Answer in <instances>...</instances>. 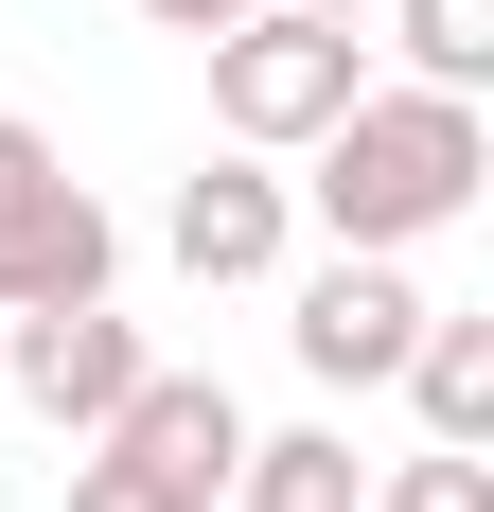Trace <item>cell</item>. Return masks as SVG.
Masks as SVG:
<instances>
[{"mask_svg": "<svg viewBox=\"0 0 494 512\" xmlns=\"http://www.w3.org/2000/svg\"><path fill=\"white\" fill-rule=\"evenodd\" d=\"M106 283H124L106 195L53 159V124H18V106H0V318H36V301H106Z\"/></svg>", "mask_w": 494, "mask_h": 512, "instance_id": "cell-3", "label": "cell"}, {"mask_svg": "<svg viewBox=\"0 0 494 512\" xmlns=\"http://www.w3.org/2000/svg\"><path fill=\"white\" fill-rule=\"evenodd\" d=\"M142 18H159V36H195V53H212V36L247 18V0H142Z\"/></svg>", "mask_w": 494, "mask_h": 512, "instance_id": "cell-13", "label": "cell"}, {"mask_svg": "<svg viewBox=\"0 0 494 512\" xmlns=\"http://www.w3.org/2000/svg\"><path fill=\"white\" fill-rule=\"evenodd\" d=\"M371 36L406 53V89H494V0H371Z\"/></svg>", "mask_w": 494, "mask_h": 512, "instance_id": "cell-10", "label": "cell"}, {"mask_svg": "<svg viewBox=\"0 0 494 512\" xmlns=\"http://www.w3.org/2000/svg\"><path fill=\"white\" fill-rule=\"evenodd\" d=\"M283 248H300V195H283V159H247V142L159 195V265H177V283H265Z\"/></svg>", "mask_w": 494, "mask_h": 512, "instance_id": "cell-6", "label": "cell"}, {"mask_svg": "<svg viewBox=\"0 0 494 512\" xmlns=\"http://www.w3.org/2000/svg\"><path fill=\"white\" fill-rule=\"evenodd\" d=\"M371 512H494V460L424 442V460H371Z\"/></svg>", "mask_w": 494, "mask_h": 512, "instance_id": "cell-11", "label": "cell"}, {"mask_svg": "<svg viewBox=\"0 0 494 512\" xmlns=\"http://www.w3.org/2000/svg\"><path fill=\"white\" fill-rule=\"evenodd\" d=\"M406 336H424V283H406V248H336V265H300V301H283V354L318 371V389H389Z\"/></svg>", "mask_w": 494, "mask_h": 512, "instance_id": "cell-4", "label": "cell"}, {"mask_svg": "<svg viewBox=\"0 0 494 512\" xmlns=\"http://www.w3.org/2000/svg\"><path fill=\"white\" fill-rule=\"evenodd\" d=\"M53 512H212V495H177V477H142V460H106V442H89Z\"/></svg>", "mask_w": 494, "mask_h": 512, "instance_id": "cell-12", "label": "cell"}, {"mask_svg": "<svg viewBox=\"0 0 494 512\" xmlns=\"http://www.w3.org/2000/svg\"><path fill=\"white\" fill-rule=\"evenodd\" d=\"M142 371H159V354H142V318H124V301H36V318H0V389H18L36 424H71V442H89Z\"/></svg>", "mask_w": 494, "mask_h": 512, "instance_id": "cell-5", "label": "cell"}, {"mask_svg": "<svg viewBox=\"0 0 494 512\" xmlns=\"http://www.w3.org/2000/svg\"><path fill=\"white\" fill-rule=\"evenodd\" d=\"M371 89V36L353 18H300V0H247L230 36H212V124H230L247 159H300L336 106Z\"/></svg>", "mask_w": 494, "mask_h": 512, "instance_id": "cell-2", "label": "cell"}, {"mask_svg": "<svg viewBox=\"0 0 494 512\" xmlns=\"http://www.w3.org/2000/svg\"><path fill=\"white\" fill-rule=\"evenodd\" d=\"M230 512H371V460H353V424H247Z\"/></svg>", "mask_w": 494, "mask_h": 512, "instance_id": "cell-9", "label": "cell"}, {"mask_svg": "<svg viewBox=\"0 0 494 512\" xmlns=\"http://www.w3.org/2000/svg\"><path fill=\"white\" fill-rule=\"evenodd\" d=\"M300 18H353V36H371V0H300Z\"/></svg>", "mask_w": 494, "mask_h": 512, "instance_id": "cell-14", "label": "cell"}, {"mask_svg": "<svg viewBox=\"0 0 494 512\" xmlns=\"http://www.w3.org/2000/svg\"><path fill=\"white\" fill-rule=\"evenodd\" d=\"M106 460H142V477H177V495H230V460H247V407L212 389V371H142L124 407L89 424Z\"/></svg>", "mask_w": 494, "mask_h": 512, "instance_id": "cell-7", "label": "cell"}, {"mask_svg": "<svg viewBox=\"0 0 494 512\" xmlns=\"http://www.w3.org/2000/svg\"><path fill=\"white\" fill-rule=\"evenodd\" d=\"M477 177H494L477 89H406V71H371V89L300 142L283 195L318 212L336 248H424V230H459V212H477Z\"/></svg>", "mask_w": 494, "mask_h": 512, "instance_id": "cell-1", "label": "cell"}, {"mask_svg": "<svg viewBox=\"0 0 494 512\" xmlns=\"http://www.w3.org/2000/svg\"><path fill=\"white\" fill-rule=\"evenodd\" d=\"M389 389L424 407V442H459V460H494V318L424 301V336H406V371H389Z\"/></svg>", "mask_w": 494, "mask_h": 512, "instance_id": "cell-8", "label": "cell"}]
</instances>
